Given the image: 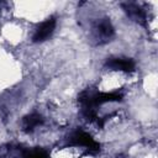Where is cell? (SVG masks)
<instances>
[{
    "label": "cell",
    "mask_w": 158,
    "mask_h": 158,
    "mask_svg": "<svg viewBox=\"0 0 158 158\" xmlns=\"http://www.w3.org/2000/svg\"><path fill=\"white\" fill-rule=\"evenodd\" d=\"M69 144L74 147H85L90 152H98L99 151V143L95 142V139L86 132L79 130L75 131L70 138H69Z\"/></svg>",
    "instance_id": "cell-1"
},
{
    "label": "cell",
    "mask_w": 158,
    "mask_h": 158,
    "mask_svg": "<svg viewBox=\"0 0 158 158\" xmlns=\"http://www.w3.org/2000/svg\"><path fill=\"white\" fill-rule=\"evenodd\" d=\"M54 28H56V19L54 17L47 19L46 21H43L36 28V31L33 33V37H32L33 42H43V41H46L53 33Z\"/></svg>",
    "instance_id": "cell-2"
},
{
    "label": "cell",
    "mask_w": 158,
    "mask_h": 158,
    "mask_svg": "<svg viewBox=\"0 0 158 158\" xmlns=\"http://www.w3.org/2000/svg\"><path fill=\"white\" fill-rule=\"evenodd\" d=\"M94 36L98 41H104V42L110 41V38L114 36V27L109 21V19H102L95 25Z\"/></svg>",
    "instance_id": "cell-3"
},
{
    "label": "cell",
    "mask_w": 158,
    "mask_h": 158,
    "mask_svg": "<svg viewBox=\"0 0 158 158\" xmlns=\"http://www.w3.org/2000/svg\"><path fill=\"white\" fill-rule=\"evenodd\" d=\"M105 65L112 70H121V72L135 70V62L131 58H110L106 60Z\"/></svg>",
    "instance_id": "cell-4"
},
{
    "label": "cell",
    "mask_w": 158,
    "mask_h": 158,
    "mask_svg": "<svg viewBox=\"0 0 158 158\" xmlns=\"http://www.w3.org/2000/svg\"><path fill=\"white\" fill-rule=\"evenodd\" d=\"M122 7L126 11V14L132 20H135L136 22H139V23H144L146 22V11L141 6H138L137 4L126 2V4H122Z\"/></svg>",
    "instance_id": "cell-5"
},
{
    "label": "cell",
    "mask_w": 158,
    "mask_h": 158,
    "mask_svg": "<svg viewBox=\"0 0 158 158\" xmlns=\"http://www.w3.org/2000/svg\"><path fill=\"white\" fill-rule=\"evenodd\" d=\"M42 122H43V118H42L41 115L31 114V115H27V116L23 117V120H22V128L25 131L30 132V131H33L37 126L42 125Z\"/></svg>",
    "instance_id": "cell-6"
},
{
    "label": "cell",
    "mask_w": 158,
    "mask_h": 158,
    "mask_svg": "<svg viewBox=\"0 0 158 158\" xmlns=\"http://www.w3.org/2000/svg\"><path fill=\"white\" fill-rule=\"evenodd\" d=\"M23 158H49L48 153L41 148L27 149L23 152Z\"/></svg>",
    "instance_id": "cell-7"
}]
</instances>
